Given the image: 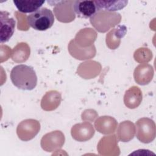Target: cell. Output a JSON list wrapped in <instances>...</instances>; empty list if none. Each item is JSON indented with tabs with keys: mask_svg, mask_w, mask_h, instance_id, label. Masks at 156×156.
Returning <instances> with one entry per match:
<instances>
[{
	"mask_svg": "<svg viewBox=\"0 0 156 156\" xmlns=\"http://www.w3.org/2000/svg\"><path fill=\"white\" fill-rule=\"evenodd\" d=\"M29 26L35 30L44 31L51 28L54 23L52 12L46 7H41L27 16Z\"/></svg>",
	"mask_w": 156,
	"mask_h": 156,
	"instance_id": "2",
	"label": "cell"
},
{
	"mask_svg": "<svg viewBox=\"0 0 156 156\" xmlns=\"http://www.w3.org/2000/svg\"><path fill=\"white\" fill-rule=\"evenodd\" d=\"M73 7L74 13L79 18H91L98 12L94 1H74Z\"/></svg>",
	"mask_w": 156,
	"mask_h": 156,
	"instance_id": "4",
	"label": "cell"
},
{
	"mask_svg": "<svg viewBox=\"0 0 156 156\" xmlns=\"http://www.w3.org/2000/svg\"><path fill=\"white\" fill-rule=\"evenodd\" d=\"M9 13L6 11L0 12V41L1 43L7 42L15 31V21L9 17Z\"/></svg>",
	"mask_w": 156,
	"mask_h": 156,
	"instance_id": "3",
	"label": "cell"
},
{
	"mask_svg": "<svg viewBox=\"0 0 156 156\" xmlns=\"http://www.w3.org/2000/svg\"><path fill=\"white\" fill-rule=\"evenodd\" d=\"M98 12L99 11H107V12H115L119 10L124 8L127 3V1H94Z\"/></svg>",
	"mask_w": 156,
	"mask_h": 156,
	"instance_id": "6",
	"label": "cell"
},
{
	"mask_svg": "<svg viewBox=\"0 0 156 156\" xmlns=\"http://www.w3.org/2000/svg\"><path fill=\"white\" fill-rule=\"evenodd\" d=\"M12 83L23 90H32L37 84V76L34 68L24 64L15 66L10 72Z\"/></svg>",
	"mask_w": 156,
	"mask_h": 156,
	"instance_id": "1",
	"label": "cell"
},
{
	"mask_svg": "<svg viewBox=\"0 0 156 156\" xmlns=\"http://www.w3.org/2000/svg\"><path fill=\"white\" fill-rule=\"evenodd\" d=\"M43 0H13V2L19 12L26 13H33L40 9L44 3Z\"/></svg>",
	"mask_w": 156,
	"mask_h": 156,
	"instance_id": "5",
	"label": "cell"
}]
</instances>
